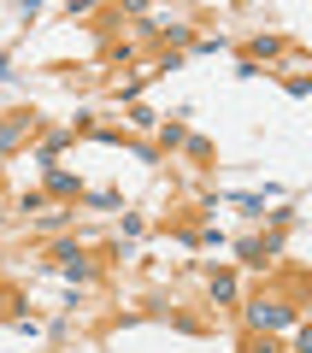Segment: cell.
<instances>
[{
  "label": "cell",
  "mask_w": 312,
  "mask_h": 353,
  "mask_svg": "<svg viewBox=\"0 0 312 353\" xmlns=\"http://www.w3.org/2000/svg\"><path fill=\"white\" fill-rule=\"evenodd\" d=\"M248 318H253V324H265V330H283L295 312H289V306H271V301H260V306H248Z\"/></svg>",
  "instance_id": "obj_1"
}]
</instances>
